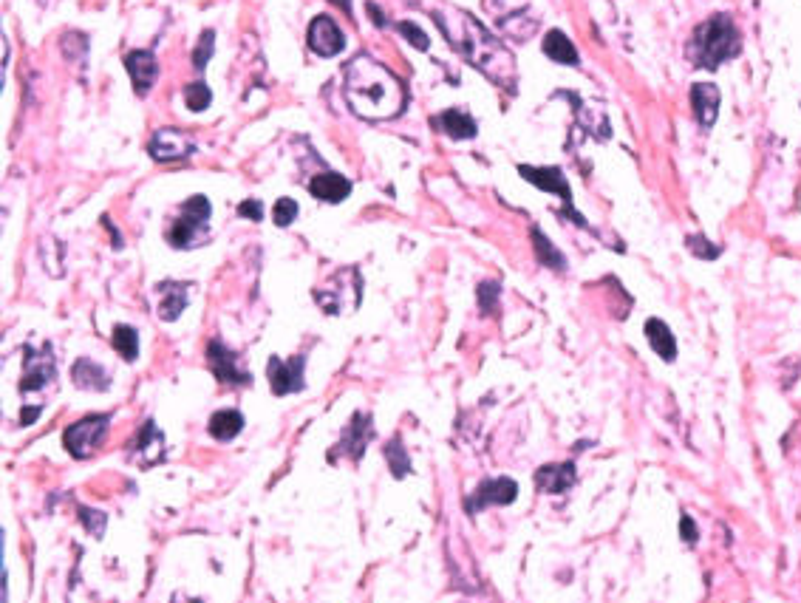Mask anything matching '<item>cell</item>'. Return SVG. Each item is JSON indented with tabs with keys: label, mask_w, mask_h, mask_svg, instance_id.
<instances>
[{
	"label": "cell",
	"mask_w": 801,
	"mask_h": 603,
	"mask_svg": "<svg viewBox=\"0 0 801 603\" xmlns=\"http://www.w3.org/2000/svg\"><path fill=\"white\" fill-rule=\"evenodd\" d=\"M108 425H111L108 414H94V417H85L80 422H74L71 428H66V434H63L66 451L74 459H88L102 445V439L108 434Z\"/></svg>",
	"instance_id": "8992f818"
},
{
	"label": "cell",
	"mask_w": 801,
	"mask_h": 603,
	"mask_svg": "<svg viewBox=\"0 0 801 603\" xmlns=\"http://www.w3.org/2000/svg\"><path fill=\"white\" fill-rule=\"evenodd\" d=\"M385 459H388V468L394 473V479H405L411 473V456L405 453L400 436H394L388 445H385Z\"/></svg>",
	"instance_id": "4316f807"
},
{
	"label": "cell",
	"mask_w": 801,
	"mask_h": 603,
	"mask_svg": "<svg viewBox=\"0 0 801 603\" xmlns=\"http://www.w3.org/2000/svg\"><path fill=\"white\" fill-rule=\"evenodd\" d=\"M436 125L451 136V139H473L476 131H479L476 119L470 117V114H465V111H456V108L445 111V114H439Z\"/></svg>",
	"instance_id": "cb8c5ba5"
},
{
	"label": "cell",
	"mask_w": 801,
	"mask_h": 603,
	"mask_svg": "<svg viewBox=\"0 0 801 603\" xmlns=\"http://www.w3.org/2000/svg\"><path fill=\"white\" fill-rule=\"evenodd\" d=\"M71 380H74V386L83 388V391H108V386H111V380H108L105 369H102L100 363L88 360V357H83V360L74 363Z\"/></svg>",
	"instance_id": "44dd1931"
},
{
	"label": "cell",
	"mask_w": 801,
	"mask_h": 603,
	"mask_svg": "<svg viewBox=\"0 0 801 603\" xmlns=\"http://www.w3.org/2000/svg\"><path fill=\"white\" fill-rule=\"evenodd\" d=\"M499 295H501V286L496 284V281H484V284H479V306H482L484 315H493V312H496V306H499Z\"/></svg>",
	"instance_id": "1f68e13d"
},
{
	"label": "cell",
	"mask_w": 801,
	"mask_h": 603,
	"mask_svg": "<svg viewBox=\"0 0 801 603\" xmlns=\"http://www.w3.org/2000/svg\"><path fill=\"white\" fill-rule=\"evenodd\" d=\"M533 247H535V255H538V261H541L544 267L558 269V272H564V269H567V261H564V255H561V252L552 247L550 238L541 233L538 227H533Z\"/></svg>",
	"instance_id": "484cf974"
},
{
	"label": "cell",
	"mask_w": 801,
	"mask_h": 603,
	"mask_svg": "<svg viewBox=\"0 0 801 603\" xmlns=\"http://www.w3.org/2000/svg\"><path fill=\"white\" fill-rule=\"evenodd\" d=\"M691 105H694V117L702 128H711L717 122L719 114V88L711 83L691 85Z\"/></svg>",
	"instance_id": "ac0fdd59"
},
{
	"label": "cell",
	"mask_w": 801,
	"mask_h": 603,
	"mask_svg": "<svg viewBox=\"0 0 801 603\" xmlns=\"http://www.w3.org/2000/svg\"><path fill=\"white\" fill-rule=\"evenodd\" d=\"M368 15L374 17V23H377V26H385V23H388V20H385V17L380 15V9H377L374 3H368Z\"/></svg>",
	"instance_id": "f35d334b"
},
{
	"label": "cell",
	"mask_w": 801,
	"mask_h": 603,
	"mask_svg": "<svg viewBox=\"0 0 801 603\" xmlns=\"http://www.w3.org/2000/svg\"><path fill=\"white\" fill-rule=\"evenodd\" d=\"M518 496V485L513 479L507 476H499V479H484L482 485L473 490L468 502H465V510L468 513H482L484 507L496 504V507H504V504H513Z\"/></svg>",
	"instance_id": "7c38bea8"
},
{
	"label": "cell",
	"mask_w": 801,
	"mask_h": 603,
	"mask_svg": "<svg viewBox=\"0 0 801 603\" xmlns=\"http://www.w3.org/2000/svg\"><path fill=\"white\" fill-rule=\"evenodd\" d=\"M37 417H40V408H37V405H34V408H23V414H20V422H23V425H32V422Z\"/></svg>",
	"instance_id": "74e56055"
},
{
	"label": "cell",
	"mask_w": 801,
	"mask_h": 603,
	"mask_svg": "<svg viewBox=\"0 0 801 603\" xmlns=\"http://www.w3.org/2000/svg\"><path fill=\"white\" fill-rule=\"evenodd\" d=\"M298 213H301V210H298V201L278 199L275 201V210H272V218H275L278 227H289V224L298 218Z\"/></svg>",
	"instance_id": "836d02e7"
},
{
	"label": "cell",
	"mask_w": 801,
	"mask_h": 603,
	"mask_svg": "<svg viewBox=\"0 0 801 603\" xmlns=\"http://www.w3.org/2000/svg\"><path fill=\"white\" fill-rule=\"evenodd\" d=\"M303 369H306V357H303V354L292 357V360L269 357L267 377L272 394H275V397H286V394L303 391Z\"/></svg>",
	"instance_id": "8fae6325"
},
{
	"label": "cell",
	"mask_w": 801,
	"mask_h": 603,
	"mask_svg": "<svg viewBox=\"0 0 801 603\" xmlns=\"http://www.w3.org/2000/svg\"><path fill=\"white\" fill-rule=\"evenodd\" d=\"M309 193L320 201H329V204H337V201L349 199L351 193V182L346 176L340 173H320L309 182Z\"/></svg>",
	"instance_id": "ffe728a7"
},
{
	"label": "cell",
	"mask_w": 801,
	"mask_h": 603,
	"mask_svg": "<svg viewBox=\"0 0 801 603\" xmlns=\"http://www.w3.org/2000/svg\"><path fill=\"white\" fill-rule=\"evenodd\" d=\"M241 428H244V417H241V411H235V408H224V411H216V414L210 417V436L218 439V442H230V439H235V436L241 434Z\"/></svg>",
	"instance_id": "d4e9b609"
},
{
	"label": "cell",
	"mask_w": 801,
	"mask_h": 603,
	"mask_svg": "<svg viewBox=\"0 0 801 603\" xmlns=\"http://www.w3.org/2000/svg\"><path fill=\"white\" fill-rule=\"evenodd\" d=\"M518 173L530 182V185H535L538 190H547V193H555V196H561V201H564V207H567V213L572 216V221L575 224H581V227H586V221L575 210H572V190H569V182L567 176L561 173L558 168H533V165H518Z\"/></svg>",
	"instance_id": "ba28073f"
},
{
	"label": "cell",
	"mask_w": 801,
	"mask_h": 603,
	"mask_svg": "<svg viewBox=\"0 0 801 603\" xmlns=\"http://www.w3.org/2000/svg\"><path fill=\"white\" fill-rule=\"evenodd\" d=\"M685 244H688V250L694 252L697 258H702V261H714V258L719 255L717 244H711L705 235H688V238H685Z\"/></svg>",
	"instance_id": "4dcf8cb0"
},
{
	"label": "cell",
	"mask_w": 801,
	"mask_h": 603,
	"mask_svg": "<svg viewBox=\"0 0 801 603\" xmlns=\"http://www.w3.org/2000/svg\"><path fill=\"white\" fill-rule=\"evenodd\" d=\"M646 337H649V346L654 349V354L666 363H674L677 357V343H674V335L668 329L666 323L660 318H649L646 320Z\"/></svg>",
	"instance_id": "7402d4cb"
},
{
	"label": "cell",
	"mask_w": 801,
	"mask_h": 603,
	"mask_svg": "<svg viewBox=\"0 0 801 603\" xmlns=\"http://www.w3.org/2000/svg\"><path fill=\"white\" fill-rule=\"evenodd\" d=\"M343 94L351 111L363 119H391L405 108V85L366 54L354 57L343 71Z\"/></svg>",
	"instance_id": "7a4b0ae2"
},
{
	"label": "cell",
	"mask_w": 801,
	"mask_h": 603,
	"mask_svg": "<svg viewBox=\"0 0 801 603\" xmlns=\"http://www.w3.org/2000/svg\"><path fill=\"white\" fill-rule=\"evenodd\" d=\"M210 199L207 196H193L184 201L182 216L176 218L167 230V241L176 250H193L207 238V224H210Z\"/></svg>",
	"instance_id": "277c9868"
},
{
	"label": "cell",
	"mask_w": 801,
	"mask_h": 603,
	"mask_svg": "<svg viewBox=\"0 0 801 603\" xmlns=\"http://www.w3.org/2000/svg\"><path fill=\"white\" fill-rule=\"evenodd\" d=\"M346 295L354 298V301L363 298V281H360V272L354 267L334 272L326 284L320 286V289H315V301H318V306L326 312V315H346V312H354L357 306L351 301H346Z\"/></svg>",
	"instance_id": "5b68a950"
},
{
	"label": "cell",
	"mask_w": 801,
	"mask_h": 603,
	"mask_svg": "<svg viewBox=\"0 0 801 603\" xmlns=\"http://www.w3.org/2000/svg\"><path fill=\"white\" fill-rule=\"evenodd\" d=\"M213 43H216V32H213V29L201 32L199 46L193 51V66H196V71H204V68H207L210 57H213Z\"/></svg>",
	"instance_id": "f546056e"
},
{
	"label": "cell",
	"mask_w": 801,
	"mask_h": 603,
	"mask_svg": "<svg viewBox=\"0 0 801 603\" xmlns=\"http://www.w3.org/2000/svg\"><path fill=\"white\" fill-rule=\"evenodd\" d=\"M162 456H165V434L156 428L153 419H148L131 445V459H136L142 468H153Z\"/></svg>",
	"instance_id": "9a60e30c"
},
{
	"label": "cell",
	"mask_w": 801,
	"mask_h": 603,
	"mask_svg": "<svg viewBox=\"0 0 801 603\" xmlns=\"http://www.w3.org/2000/svg\"><path fill=\"white\" fill-rule=\"evenodd\" d=\"M207 363H210V371L216 374L218 383H224V386H250L252 377L241 369L238 354L230 352L218 337H213L207 343Z\"/></svg>",
	"instance_id": "30bf717a"
},
{
	"label": "cell",
	"mask_w": 801,
	"mask_h": 603,
	"mask_svg": "<svg viewBox=\"0 0 801 603\" xmlns=\"http://www.w3.org/2000/svg\"><path fill=\"white\" fill-rule=\"evenodd\" d=\"M114 349H117L128 363H134L139 357V335L131 326H114Z\"/></svg>",
	"instance_id": "83f0119b"
},
{
	"label": "cell",
	"mask_w": 801,
	"mask_h": 603,
	"mask_svg": "<svg viewBox=\"0 0 801 603\" xmlns=\"http://www.w3.org/2000/svg\"><path fill=\"white\" fill-rule=\"evenodd\" d=\"M54 383V352L51 343H43L40 349L26 346L23 349V380H20V391L32 394Z\"/></svg>",
	"instance_id": "52a82bcc"
},
{
	"label": "cell",
	"mask_w": 801,
	"mask_h": 603,
	"mask_svg": "<svg viewBox=\"0 0 801 603\" xmlns=\"http://www.w3.org/2000/svg\"><path fill=\"white\" fill-rule=\"evenodd\" d=\"M238 216L252 218V221H261V218H264V207H261V201H255V199L241 201V204H238Z\"/></svg>",
	"instance_id": "d590c367"
},
{
	"label": "cell",
	"mask_w": 801,
	"mask_h": 603,
	"mask_svg": "<svg viewBox=\"0 0 801 603\" xmlns=\"http://www.w3.org/2000/svg\"><path fill=\"white\" fill-rule=\"evenodd\" d=\"M680 533H683L685 544H697V538H700V533H697V524L691 521V516H683V521H680Z\"/></svg>",
	"instance_id": "8d00e7d4"
},
{
	"label": "cell",
	"mask_w": 801,
	"mask_h": 603,
	"mask_svg": "<svg viewBox=\"0 0 801 603\" xmlns=\"http://www.w3.org/2000/svg\"><path fill=\"white\" fill-rule=\"evenodd\" d=\"M184 102H187V108L190 111H207V105L213 102V94H210V85L207 83H190L187 88H184Z\"/></svg>",
	"instance_id": "f1b7e54d"
},
{
	"label": "cell",
	"mask_w": 801,
	"mask_h": 603,
	"mask_svg": "<svg viewBox=\"0 0 801 603\" xmlns=\"http://www.w3.org/2000/svg\"><path fill=\"white\" fill-rule=\"evenodd\" d=\"M397 29H400V34L414 46V49L419 51H428V46H431V40H428V34L419 29L417 23H408V20H402V23H397Z\"/></svg>",
	"instance_id": "d6a6232c"
},
{
	"label": "cell",
	"mask_w": 801,
	"mask_h": 603,
	"mask_svg": "<svg viewBox=\"0 0 801 603\" xmlns=\"http://www.w3.org/2000/svg\"><path fill=\"white\" fill-rule=\"evenodd\" d=\"M125 68H128V74H131V80H134L136 94L145 97V94L153 88V83H156V77H159L156 54H153L151 49L131 51V54L125 57Z\"/></svg>",
	"instance_id": "2e32d148"
},
{
	"label": "cell",
	"mask_w": 801,
	"mask_h": 603,
	"mask_svg": "<svg viewBox=\"0 0 801 603\" xmlns=\"http://www.w3.org/2000/svg\"><path fill=\"white\" fill-rule=\"evenodd\" d=\"M80 519H83L85 530H88L91 536L102 538V533H105V524H108V516H105L102 510H88V507H80Z\"/></svg>",
	"instance_id": "e575fe53"
},
{
	"label": "cell",
	"mask_w": 801,
	"mask_h": 603,
	"mask_svg": "<svg viewBox=\"0 0 801 603\" xmlns=\"http://www.w3.org/2000/svg\"><path fill=\"white\" fill-rule=\"evenodd\" d=\"M196 151V139L176 128H162L151 136L148 142V153L156 162H184Z\"/></svg>",
	"instance_id": "9c48e42d"
},
{
	"label": "cell",
	"mask_w": 801,
	"mask_h": 603,
	"mask_svg": "<svg viewBox=\"0 0 801 603\" xmlns=\"http://www.w3.org/2000/svg\"><path fill=\"white\" fill-rule=\"evenodd\" d=\"M179 595H182V592H179ZM173 603H179V601H173ZM182 603H204V601H199V598H187V595H182Z\"/></svg>",
	"instance_id": "ab89813d"
},
{
	"label": "cell",
	"mask_w": 801,
	"mask_h": 603,
	"mask_svg": "<svg viewBox=\"0 0 801 603\" xmlns=\"http://www.w3.org/2000/svg\"><path fill=\"white\" fill-rule=\"evenodd\" d=\"M156 292H159V318L173 323L184 312V306H187L190 286L179 284V281H165V284L156 286Z\"/></svg>",
	"instance_id": "d6986e66"
},
{
	"label": "cell",
	"mask_w": 801,
	"mask_h": 603,
	"mask_svg": "<svg viewBox=\"0 0 801 603\" xmlns=\"http://www.w3.org/2000/svg\"><path fill=\"white\" fill-rule=\"evenodd\" d=\"M434 20L436 26L442 29V34H445V40L468 60L470 66L479 68L490 83L516 94V57L496 34L487 32L476 17L465 12V9H459V6H439V9H434Z\"/></svg>",
	"instance_id": "6da1fadb"
},
{
	"label": "cell",
	"mask_w": 801,
	"mask_h": 603,
	"mask_svg": "<svg viewBox=\"0 0 801 603\" xmlns=\"http://www.w3.org/2000/svg\"><path fill=\"white\" fill-rule=\"evenodd\" d=\"M346 46L340 26L329 15H318L309 23V49L320 57H337Z\"/></svg>",
	"instance_id": "4fadbf2b"
},
{
	"label": "cell",
	"mask_w": 801,
	"mask_h": 603,
	"mask_svg": "<svg viewBox=\"0 0 801 603\" xmlns=\"http://www.w3.org/2000/svg\"><path fill=\"white\" fill-rule=\"evenodd\" d=\"M544 54H547L550 60H555V63H561V66H578V63H581L578 49L572 46V40H569L561 29L547 32V37H544Z\"/></svg>",
	"instance_id": "603a6c76"
},
{
	"label": "cell",
	"mask_w": 801,
	"mask_h": 603,
	"mask_svg": "<svg viewBox=\"0 0 801 603\" xmlns=\"http://www.w3.org/2000/svg\"><path fill=\"white\" fill-rule=\"evenodd\" d=\"M578 482V473L572 462H561V465H544L535 470V487L541 493H567L569 487Z\"/></svg>",
	"instance_id": "e0dca14e"
},
{
	"label": "cell",
	"mask_w": 801,
	"mask_h": 603,
	"mask_svg": "<svg viewBox=\"0 0 801 603\" xmlns=\"http://www.w3.org/2000/svg\"><path fill=\"white\" fill-rule=\"evenodd\" d=\"M739 51H742V34L731 15H711L694 29L685 46V57L697 68L717 71L722 63L734 60Z\"/></svg>",
	"instance_id": "3957f363"
},
{
	"label": "cell",
	"mask_w": 801,
	"mask_h": 603,
	"mask_svg": "<svg viewBox=\"0 0 801 603\" xmlns=\"http://www.w3.org/2000/svg\"><path fill=\"white\" fill-rule=\"evenodd\" d=\"M371 439H374V422H371L368 414L357 411V414L351 417L349 425H346L343 436H340V448H337V451H343V456H349L351 462H360Z\"/></svg>",
	"instance_id": "5bb4252c"
}]
</instances>
